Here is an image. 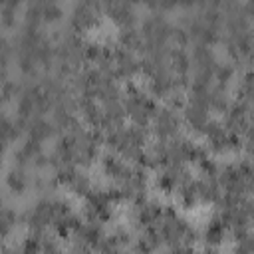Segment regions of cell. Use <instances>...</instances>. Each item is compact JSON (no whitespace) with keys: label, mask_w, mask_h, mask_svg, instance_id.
Segmentation results:
<instances>
[{"label":"cell","mask_w":254,"mask_h":254,"mask_svg":"<svg viewBox=\"0 0 254 254\" xmlns=\"http://www.w3.org/2000/svg\"><path fill=\"white\" fill-rule=\"evenodd\" d=\"M123 111L133 119V123H135L137 127H143V125L153 117V113H155V103H153L147 95H143V93L131 89V93H129L127 99H125Z\"/></svg>","instance_id":"1"},{"label":"cell","mask_w":254,"mask_h":254,"mask_svg":"<svg viewBox=\"0 0 254 254\" xmlns=\"http://www.w3.org/2000/svg\"><path fill=\"white\" fill-rule=\"evenodd\" d=\"M153 127H155V133L163 139L167 137H173L177 127H179V119L175 115L173 109L165 107V109H155L153 113Z\"/></svg>","instance_id":"2"},{"label":"cell","mask_w":254,"mask_h":254,"mask_svg":"<svg viewBox=\"0 0 254 254\" xmlns=\"http://www.w3.org/2000/svg\"><path fill=\"white\" fill-rule=\"evenodd\" d=\"M30 226L38 232H42L48 224H52V216H50V200H40L28 214Z\"/></svg>","instance_id":"3"},{"label":"cell","mask_w":254,"mask_h":254,"mask_svg":"<svg viewBox=\"0 0 254 254\" xmlns=\"http://www.w3.org/2000/svg\"><path fill=\"white\" fill-rule=\"evenodd\" d=\"M107 12L113 16V20L117 24H121L123 28H131L135 14H133V6L127 2H109L107 4Z\"/></svg>","instance_id":"4"},{"label":"cell","mask_w":254,"mask_h":254,"mask_svg":"<svg viewBox=\"0 0 254 254\" xmlns=\"http://www.w3.org/2000/svg\"><path fill=\"white\" fill-rule=\"evenodd\" d=\"M95 12H97V4L93 2H83L77 4L73 10V26L75 28H87L95 22Z\"/></svg>","instance_id":"5"},{"label":"cell","mask_w":254,"mask_h":254,"mask_svg":"<svg viewBox=\"0 0 254 254\" xmlns=\"http://www.w3.org/2000/svg\"><path fill=\"white\" fill-rule=\"evenodd\" d=\"M161 214H163V210H161V206L157 202H141L137 206V220L141 224H145L147 228L149 226H155L159 222Z\"/></svg>","instance_id":"6"},{"label":"cell","mask_w":254,"mask_h":254,"mask_svg":"<svg viewBox=\"0 0 254 254\" xmlns=\"http://www.w3.org/2000/svg\"><path fill=\"white\" fill-rule=\"evenodd\" d=\"M185 115H187V121L190 123V127H194L198 131H202L204 125L208 123V111H206V107H202L198 103H192L190 101V105L187 107Z\"/></svg>","instance_id":"7"},{"label":"cell","mask_w":254,"mask_h":254,"mask_svg":"<svg viewBox=\"0 0 254 254\" xmlns=\"http://www.w3.org/2000/svg\"><path fill=\"white\" fill-rule=\"evenodd\" d=\"M28 129H30V139H34V141L40 143V141H44L46 137L52 135L54 125L48 123V121H44V119H40V117H36V119H32L28 123Z\"/></svg>","instance_id":"8"},{"label":"cell","mask_w":254,"mask_h":254,"mask_svg":"<svg viewBox=\"0 0 254 254\" xmlns=\"http://www.w3.org/2000/svg\"><path fill=\"white\" fill-rule=\"evenodd\" d=\"M169 60H171L173 69H175L177 73H181V75H185V73H187L189 64H190V58L187 56V52H183L181 48H177V50L169 52Z\"/></svg>","instance_id":"9"},{"label":"cell","mask_w":254,"mask_h":254,"mask_svg":"<svg viewBox=\"0 0 254 254\" xmlns=\"http://www.w3.org/2000/svg\"><path fill=\"white\" fill-rule=\"evenodd\" d=\"M222 234H224V222H222L220 218H214V220L208 224V228L204 230V238H206V242H210V244H218V242L222 240Z\"/></svg>","instance_id":"10"},{"label":"cell","mask_w":254,"mask_h":254,"mask_svg":"<svg viewBox=\"0 0 254 254\" xmlns=\"http://www.w3.org/2000/svg\"><path fill=\"white\" fill-rule=\"evenodd\" d=\"M18 135V125L10 119H0V145H6Z\"/></svg>","instance_id":"11"},{"label":"cell","mask_w":254,"mask_h":254,"mask_svg":"<svg viewBox=\"0 0 254 254\" xmlns=\"http://www.w3.org/2000/svg\"><path fill=\"white\" fill-rule=\"evenodd\" d=\"M8 187H10L12 190H16V192H22L24 187H26V175H24L20 169L10 171V175H8Z\"/></svg>","instance_id":"12"},{"label":"cell","mask_w":254,"mask_h":254,"mask_svg":"<svg viewBox=\"0 0 254 254\" xmlns=\"http://www.w3.org/2000/svg\"><path fill=\"white\" fill-rule=\"evenodd\" d=\"M40 10H42V18H48V20H54L62 14V10L56 2H40Z\"/></svg>","instance_id":"13"},{"label":"cell","mask_w":254,"mask_h":254,"mask_svg":"<svg viewBox=\"0 0 254 254\" xmlns=\"http://www.w3.org/2000/svg\"><path fill=\"white\" fill-rule=\"evenodd\" d=\"M69 185L73 187V190H75L77 194H79V192H81V194H87V192L91 190V189H89V181H87V177H83L81 173H77Z\"/></svg>","instance_id":"14"},{"label":"cell","mask_w":254,"mask_h":254,"mask_svg":"<svg viewBox=\"0 0 254 254\" xmlns=\"http://www.w3.org/2000/svg\"><path fill=\"white\" fill-rule=\"evenodd\" d=\"M40 252H42V240L36 236H30L22 246V254H40Z\"/></svg>","instance_id":"15"},{"label":"cell","mask_w":254,"mask_h":254,"mask_svg":"<svg viewBox=\"0 0 254 254\" xmlns=\"http://www.w3.org/2000/svg\"><path fill=\"white\" fill-rule=\"evenodd\" d=\"M2 151H4V145H0V157H2Z\"/></svg>","instance_id":"16"}]
</instances>
